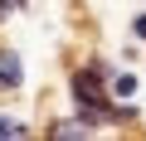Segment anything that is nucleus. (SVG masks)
I'll return each instance as SVG.
<instances>
[{
	"mask_svg": "<svg viewBox=\"0 0 146 141\" xmlns=\"http://www.w3.org/2000/svg\"><path fill=\"white\" fill-rule=\"evenodd\" d=\"M0 136H25V126H20V122H10V117H0Z\"/></svg>",
	"mask_w": 146,
	"mask_h": 141,
	"instance_id": "nucleus-3",
	"label": "nucleus"
},
{
	"mask_svg": "<svg viewBox=\"0 0 146 141\" xmlns=\"http://www.w3.org/2000/svg\"><path fill=\"white\" fill-rule=\"evenodd\" d=\"M136 34H146V15H141V20H136Z\"/></svg>",
	"mask_w": 146,
	"mask_h": 141,
	"instance_id": "nucleus-6",
	"label": "nucleus"
},
{
	"mask_svg": "<svg viewBox=\"0 0 146 141\" xmlns=\"http://www.w3.org/2000/svg\"><path fill=\"white\" fill-rule=\"evenodd\" d=\"M73 93H78L83 107H88V102H102V93H98V73H78V78H73Z\"/></svg>",
	"mask_w": 146,
	"mask_h": 141,
	"instance_id": "nucleus-1",
	"label": "nucleus"
},
{
	"mask_svg": "<svg viewBox=\"0 0 146 141\" xmlns=\"http://www.w3.org/2000/svg\"><path fill=\"white\" fill-rule=\"evenodd\" d=\"M54 136H88V131H83V126H78V122H63V126H58V131H54Z\"/></svg>",
	"mask_w": 146,
	"mask_h": 141,
	"instance_id": "nucleus-4",
	"label": "nucleus"
},
{
	"mask_svg": "<svg viewBox=\"0 0 146 141\" xmlns=\"http://www.w3.org/2000/svg\"><path fill=\"white\" fill-rule=\"evenodd\" d=\"M131 88H136V78H131V73H127V78H117V88H112V93H117V97H127V93H131Z\"/></svg>",
	"mask_w": 146,
	"mask_h": 141,
	"instance_id": "nucleus-5",
	"label": "nucleus"
},
{
	"mask_svg": "<svg viewBox=\"0 0 146 141\" xmlns=\"http://www.w3.org/2000/svg\"><path fill=\"white\" fill-rule=\"evenodd\" d=\"M0 83H5V88L20 83V58H15V54H0Z\"/></svg>",
	"mask_w": 146,
	"mask_h": 141,
	"instance_id": "nucleus-2",
	"label": "nucleus"
}]
</instances>
